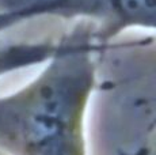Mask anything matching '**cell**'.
I'll list each match as a JSON object with an SVG mask.
<instances>
[{
	"label": "cell",
	"mask_w": 156,
	"mask_h": 155,
	"mask_svg": "<svg viewBox=\"0 0 156 155\" xmlns=\"http://www.w3.org/2000/svg\"><path fill=\"white\" fill-rule=\"evenodd\" d=\"M109 42L90 22H72L31 80L0 95V153L88 155L86 120Z\"/></svg>",
	"instance_id": "cell-1"
},
{
	"label": "cell",
	"mask_w": 156,
	"mask_h": 155,
	"mask_svg": "<svg viewBox=\"0 0 156 155\" xmlns=\"http://www.w3.org/2000/svg\"><path fill=\"white\" fill-rule=\"evenodd\" d=\"M0 10L16 11L33 22H90L105 42L129 31L154 33L156 27V0H0Z\"/></svg>",
	"instance_id": "cell-2"
},
{
	"label": "cell",
	"mask_w": 156,
	"mask_h": 155,
	"mask_svg": "<svg viewBox=\"0 0 156 155\" xmlns=\"http://www.w3.org/2000/svg\"><path fill=\"white\" fill-rule=\"evenodd\" d=\"M57 38L58 37L18 41L0 40V78L44 64L55 52Z\"/></svg>",
	"instance_id": "cell-3"
},
{
	"label": "cell",
	"mask_w": 156,
	"mask_h": 155,
	"mask_svg": "<svg viewBox=\"0 0 156 155\" xmlns=\"http://www.w3.org/2000/svg\"><path fill=\"white\" fill-rule=\"evenodd\" d=\"M29 22H33L29 16L23 15L16 11H7V10H0V38L4 35L5 33L18 29L20 26L26 25Z\"/></svg>",
	"instance_id": "cell-4"
}]
</instances>
